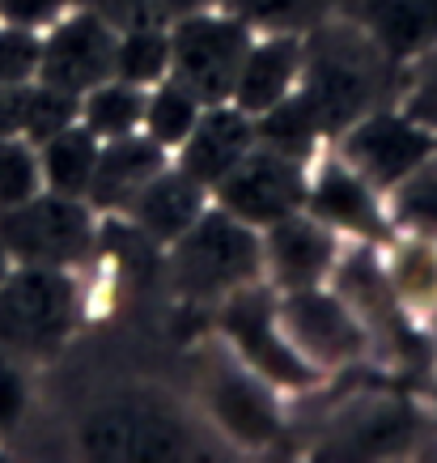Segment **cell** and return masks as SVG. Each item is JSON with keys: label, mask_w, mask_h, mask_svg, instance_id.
I'll return each instance as SVG.
<instances>
[{"label": "cell", "mask_w": 437, "mask_h": 463, "mask_svg": "<svg viewBox=\"0 0 437 463\" xmlns=\"http://www.w3.org/2000/svg\"><path fill=\"white\" fill-rule=\"evenodd\" d=\"M98 213L77 196L42 187L26 204L0 213V242L14 264L30 268H77L98 251Z\"/></svg>", "instance_id": "5b68a950"}, {"label": "cell", "mask_w": 437, "mask_h": 463, "mask_svg": "<svg viewBox=\"0 0 437 463\" xmlns=\"http://www.w3.org/2000/svg\"><path fill=\"white\" fill-rule=\"evenodd\" d=\"M89 459H196L200 434L191 430L183 408L162 395L127 392L89 408L77 434Z\"/></svg>", "instance_id": "277c9868"}, {"label": "cell", "mask_w": 437, "mask_h": 463, "mask_svg": "<svg viewBox=\"0 0 437 463\" xmlns=\"http://www.w3.org/2000/svg\"><path fill=\"white\" fill-rule=\"evenodd\" d=\"M276 323L289 336L314 370H349L369 353V336L353 307L327 289V285H311V289H289L276 298Z\"/></svg>", "instance_id": "ba28073f"}, {"label": "cell", "mask_w": 437, "mask_h": 463, "mask_svg": "<svg viewBox=\"0 0 437 463\" xmlns=\"http://www.w3.org/2000/svg\"><path fill=\"white\" fill-rule=\"evenodd\" d=\"M166 162L170 154L149 141L144 132H127V137H115V141H102L85 204L94 213H127V204L141 196V187Z\"/></svg>", "instance_id": "ac0fdd59"}, {"label": "cell", "mask_w": 437, "mask_h": 463, "mask_svg": "<svg viewBox=\"0 0 437 463\" xmlns=\"http://www.w3.org/2000/svg\"><path fill=\"white\" fill-rule=\"evenodd\" d=\"M255 281H264V234L226 209H209L170 242V285L191 307H221Z\"/></svg>", "instance_id": "7a4b0ae2"}, {"label": "cell", "mask_w": 437, "mask_h": 463, "mask_svg": "<svg viewBox=\"0 0 437 463\" xmlns=\"http://www.w3.org/2000/svg\"><path fill=\"white\" fill-rule=\"evenodd\" d=\"M386 213H391L395 234H416V239L437 242V149L408 179H399L386 192Z\"/></svg>", "instance_id": "cb8c5ba5"}, {"label": "cell", "mask_w": 437, "mask_h": 463, "mask_svg": "<svg viewBox=\"0 0 437 463\" xmlns=\"http://www.w3.org/2000/svg\"><path fill=\"white\" fill-rule=\"evenodd\" d=\"M306 213L331 225L336 234H349L357 242H374L386 247L395 239L391 213L382 204V192H374L349 162H339L336 154L311 175V192H306Z\"/></svg>", "instance_id": "5bb4252c"}, {"label": "cell", "mask_w": 437, "mask_h": 463, "mask_svg": "<svg viewBox=\"0 0 437 463\" xmlns=\"http://www.w3.org/2000/svg\"><path fill=\"white\" fill-rule=\"evenodd\" d=\"M433 421H437V379H433Z\"/></svg>", "instance_id": "74e56055"}, {"label": "cell", "mask_w": 437, "mask_h": 463, "mask_svg": "<svg viewBox=\"0 0 437 463\" xmlns=\"http://www.w3.org/2000/svg\"><path fill=\"white\" fill-rule=\"evenodd\" d=\"M26 85H0V137H22V119H26Z\"/></svg>", "instance_id": "e575fe53"}, {"label": "cell", "mask_w": 437, "mask_h": 463, "mask_svg": "<svg viewBox=\"0 0 437 463\" xmlns=\"http://www.w3.org/2000/svg\"><path fill=\"white\" fill-rule=\"evenodd\" d=\"M30 412V374L26 362H17L9 353H0V438L17 434V425Z\"/></svg>", "instance_id": "d6a6232c"}, {"label": "cell", "mask_w": 437, "mask_h": 463, "mask_svg": "<svg viewBox=\"0 0 437 463\" xmlns=\"http://www.w3.org/2000/svg\"><path fill=\"white\" fill-rule=\"evenodd\" d=\"M424 438V417L416 404L399 395H366L349 404L336 417V425L323 434L319 455L327 459H382L404 455Z\"/></svg>", "instance_id": "4fadbf2b"}, {"label": "cell", "mask_w": 437, "mask_h": 463, "mask_svg": "<svg viewBox=\"0 0 437 463\" xmlns=\"http://www.w3.org/2000/svg\"><path fill=\"white\" fill-rule=\"evenodd\" d=\"M306 192H311V170L302 157L276 154L268 145H255L226 179L212 187V204L226 209L229 217L268 230L289 213L306 209Z\"/></svg>", "instance_id": "30bf717a"}, {"label": "cell", "mask_w": 437, "mask_h": 463, "mask_svg": "<svg viewBox=\"0 0 437 463\" xmlns=\"http://www.w3.org/2000/svg\"><path fill=\"white\" fill-rule=\"evenodd\" d=\"M9 268H14V260H9V251H5V242H0V281L9 277Z\"/></svg>", "instance_id": "d590c367"}, {"label": "cell", "mask_w": 437, "mask_h": 463, "mask_svg": "<svg viewBox=\"0 0 437 463\" xmlns=\"http://www.w3.org/2000/svg\"><path fill=\"white\" fill-rule=\"evenodd\" d=\"M144 94H149V90L111 77V81L94 85L89 94H81V124L89 128L98 141H115V137H127V132H141Z\"/></svg>", "instance_id": "603a6c76"}, {"label": "cell", "mask_w": 437, "mask_h": 463, "mask_svg": "<svg viewBox=\"0 0 437 463\" xmlns=\"http://www.w3.org/2000/svg\"><path fill=\"white\" fill-rule=\"evenodd\" d=\"M221 336L238 353L242 365H251L259 379H268L276 392H311L323 383V370H314L276 323V289L264 281L246 285L221 302Z\"/></svg>", "instance_id": "52a82bcc"}, {"label": "cell", "mask_w": 437, "mask_h": 463, "mask_svg": "<svg viewBox=\"0 0 437 463\" xmlns=\"http://www.w3.org/2000/svg\"><path fill=\"white\" fill-rule=\"evenodd\" d=\"M437 149V132L416 124L404 107H378L361 115L336 137V157L361 175L374 192H391L399 179H408L424 157Z\"/></svg>", "instance_id": "9c48e42d"}, {"label": "cell", "mask_w": 437, "mask_h": 463, "mask_svg": "<svg viewBox=\"0 0 437 463\" xmlns=\"http://www.w3.org/2000/svg\"><path fill=\"white\" fill-rule=\"evenodd\" d=\"M255 145H259V137H255L251 115L238 111L234 102H217V107H204V111H200L191 137L170 157H174L179 170H187L196 183H204L212 196V187L226 179Z\"/></svg>", "instance_id": "2e32d148"}, {"label": "cell", "mask_w": 437, "mask_h": 463, "mask_svg": "<svg viewBox=\"0 0 437 463\" xmlns=\"http://www.w3.org/2000/svg\"><path fill=\"white\" fill-rule=\"evenodd\" d=\"M115 47H119V30L107 17H98L89 5L69 9L42 34L39 77L34 81L56 85L64 94L81 99L94 85L115 77Z\"/></svg>", "instance_id": "8fae6325"}, {"label": "cell", "mask_w": 437, "mask_h": 463, "mask_svg": "<svg viewBox=\"0 0 437 463\" xmlns=\"http://www.w3.org/2000/svg\"><path fill=\"white\" fill-rule=\"evenodd\" d=\"M200 111H204V102H200L187 85H179L174 77H166V81H157L153 90L144 94V124H141V132L153 145H162L166 154H174V149L191 137Z\"/></svg>", "instance_id": "d4e9b609"}, {"label": "cell", "mask_w": 437, "mask_h": 463, "mask_svg": "<svg viewBox=\"0 0 437 463\" xmlns=\"http://www.w3.org/2000/svg\"><path fill=\"white\" fill-rule=\"evenodd\" d=\"M399 107L424 124L429 132H437V47L421 52L416 60L404 64V81H399Z\"/></svg>", "instance_id": "4dcf8cb0"}, {"label": "cell", "mask_w": 437, "mask_h": 463, "mask_svg": "<svg viewBox=\"0 0 437 463\" xmlns=\"http://www.w3.org/2000/svg\"><path fill=\"white\" fill-rule=\"evenodd\" d=\"M297 72H302V34H268L255 39L246 60H242L238 85H234V107L255 115H264L281 99H289L297 90Z\"/></svg>", "instance_id": "d6986e66"}, {"label": "cell", "mask_w": 437, "mask_h": 463, "mask_svg": "<svg viewBox=\"0 0 437 463\" xmlns=\"http://www.w3.org/2000/svg\"><path fill=\"white\" fill-rule=\"evenodd\" d=\"M81 119V99L77 94H64L56 85L30 81L26 90V119H22V137L30 145H42L47 137H56L64 128H72Z\"/></svg>", "instance_id": "83f0119b"}, {"label": "cell", "mask_w": 437, "mask_h": 463, "mask_svg": "<svg viewBox=\"0 0 437 463\" xmlns=\"http://www.w3.org/2000/svg\"><path fill=\"white\" fill-rule=\"evenodd\" d=\"M339 234L311 213H289L264 230V272L272 277V289H311L327 285L331 268L339 260Z\"/></svg>", "instance_id": "9a60e30c"}, {"label": "cell", "mask_w": 437, "mask_h": 463, "mask_svg": "<svg viewBox=\"0 0 437 463\" xmlns=\"http://www.w3.org/2000/svg\"><path fill=\"white\" fill-rule=\"evenodd\" d=\"M382 264H386V277H391V289L412 315H433L437 310V242L433 239H416V234H404V239H391L382 247Z\"/></svg>", "instance_id": "7402d4cb"}, {"label": "cell", "mask_w": 437, "mask_h": 463, "mask_svg": "<svg viewBox=\"0 0 437 463\" xmlns=\"http://www.w3.org/2000/svg\"><path fill=\"white\" fill-rule=\"evenodd\" d=\"M429 336H433V349H437V310H433V323H429Z\"/></svg>", "instance_id": "8d00e7d4"}, {"label": "cell", "mask_w": 437, "mask_h": 463, "mask_svg": "<svg viewBox=\"0 0 437 463\" xmlns=\"http://www.w3.org/2000/svg\"><path fill=\"white\" fill-rule=\"evenodd\" d=\"M209 200L212 196L204 183H196L187 170L174 166V162H166V166L141 187V196L127 204V222L136 225L153 247H170L179 234H187V230L209 213Z\"/></svg>", "instance_id": "e0dca14e"}, {"label": "cell", "mask_w": 437, "mask_h": 463, "mask_svg": "<svg viewBox=\"0 0 437 463\" xmlns=\"http://www.w3.org/2000/svg\"><path fill=\"white\" fill-rule=\"evenodd\" d=\"M42 34L30 26L0 22V85H26L39 77Z\"/></svg>", "instance_id": "1f68e13d"}, {"label": "cell", "mask_w": 437, "mask_h": 463, "mask_svg": "<svg viewBox=\"0 0 437 463\" xmlns=\"http://www.w3.org/2000/svg\"><path fill=\"white\" fill-rule=\"evenodd\" d=\"M251 43L255 34L246 17L191 9L170 26V77L187 85L204 107L229 102Z\"/></svg>", "instance_id": "8992f818"}, {"label": "cell", "mask_w": 437, "mask_h": 463, "mask_svg": "<svg viewBox=\"0 0 437 463\" xmlns=\"http://www.w3.org/2000/svg\"><path fill=\"white\" fill-rule=\"evenodd\" d=\"M85 310L81 281L72 268L14 264L0 281V353L39 362L69 345Z\"/></svg>", "instance_id": "3957f363"}, {"label": "cell", "mask_w": 437, "mask_h": 463, "mask_svg": "<svg viewBox=\"0 0 437 463\" xmlns=\"http://www.w3.org/2000/svg\"><path fill=\"white\" fill-rule=\"evenodd\" d=\"M42 192V166H39V145L26 137H0V213L26 204L30 196Z\"/></svg>", "instance_id": "f1b7e54d"}, {"label": "cell", "mask_w": 437, "mask_h": 463, "mask_svg": "<svg viewBox=\"0 0 437 463\" xmlns=\"http://www.w3.org/2000/svg\"><path fill=\"white\" fill-rule=\"evenodd\" d=\"M255 137H259V145H268L276 154L311 162L314 145L323 141V128L314 124V115L306 111V102L297 99V94H289V99H281L264 115H255Z\"/></svg>", "instance_id": "4316f807"}, {"label": "cell", "mask_w": 437, "mask_h": 463, "mask_svg": "<svg viewBox=\"0 0 437 463\" xmlns=\"http://www.w3.org/2000/svg\"><path fill=\"white\" fill-rule=\"evenodd\" d=\"M115 77L127 85L153 90L170 77V26H136L119 30L115 47Z\"/></svg>", "instance_id": "484cf974"}, {"label": "cell", "mask_w": 437, "mask_h": 463, "mask_svg": "<svg viewBox=\"0 0 437 463\" xmlns=\"http://www.w3.org/2000/svg\"><path fill=\"white\" fill-rule=\"evenodd\" d=\"M98 17H107L115 30L136 26H174L183 14L204 9V0H85Z\"/></svg>", "instance_id": "f546056e"}, {"label": "cell", "mask_w": 437, "mask_h": 463, "mask_svg": "<svg viewBox=\"0 0 437 463\" xmlns=\"http://www.w3.org/2000/svg\"><path fill=\"white\" fill-rule=\"evenodd\" d=\"M357 22L399 64L437 47V0H357Z\"/></svg>", "instance_id": "ffe728a7"}, {"label": "cell", "mask_w": 437, "mask_h": 463, "mask_svg": "<svg viewBox=\"0 0 437 463\" xmlns=\"http://www.w3.org/2000/svg\"><path fill=\"white\" fill-rule=\"evenodd\" d=\"M204 408L217 430L238 447H272L284 434V417L276 404V387L259 379L251 365L217 357L204 383Z\"/></svg>", "instance_id": "7c38bea8"}, {"label": "cell", "mask_w": 437, "mask_h": 463, "mask_svg": "<svg viewBox=\"0 0 437 463\" xmlns=\"http://www.w3.org/2000/svg\"><path fill=\"white\" fill-rule=\"evenodd\" d=\"M98 149H102V141L81 119L72 128H64V132H56V137H47V141L39 145L42 187H47V192H60V196L85 200L89 179H94V166H98Z\"/></svg>", "instance_id": "44dd1931"}, {"label": "cell", "mask_w": 437, "mask_h": 463, "mask_svg": "<svg viewBox=\"0 0 437 463\" xmlns=\"http://www.w3.org/2000/svg\"><path fill=\"white\" fill-rule=\"evenodd\" d=\"M72 0H0V22L30 30H47L60 14H69Z\"/></svg>", "instance_id": "836d02e7"}, {"label": "cell", "mask_w": 437, "mask_h": 463, "mask_svg": "<svg viewBox=\"0 0 437 463\" xmlns=\"http://www.w3.org/2000/svg\"><path fill=\"white\" fill-rule=\"evenodd\" d=\"M399 64L361 22H327L302 34L297 99L306 102L323 137H339L361 115L399 102Z\"/></svg>", "instance_id": "6da1fadb"}]
</instances>
